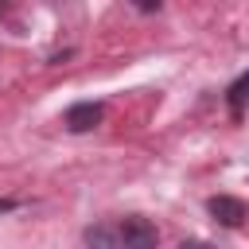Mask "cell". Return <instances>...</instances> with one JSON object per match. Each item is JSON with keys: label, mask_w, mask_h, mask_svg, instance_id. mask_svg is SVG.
<instances>
[{"label": "cell", "mask_w": 249, "mask_h": 249, "mask_svg": "<svg viewBox=\"0 0 249 249\" xmlns=\"http://www.w3.org/2000/svg\"><path fill=\"white\" fill-rule=\"evenodd\" d=\"M117 237H121V249H156L160 245V230L144 214H124L117 222Z\"/></svg>", "instance_id": "obj_1"}, {"label": "cell", "mask_w": 249, "mask_h": 249, "mask_svg": "<svg viewBox=\"0 0 249 249\" xmlns=\"http://www.w3.org/2000/svg\"><path fill=\"white\" fill-rule=\"evenodd\" d=\"M206 210H210L214 222L226 226V230H237V226L249 218V206H245L241 198H233V195H214V198H206Z\"/></svg>", "instance_id": "obj_2"}, {"label": "cell", "mask_w": 249, "mask_h": 249, "mask_svg": "<svg viewBox=\"0 0 249 249\" xmlns=\"http://www.w3.org/2000/svg\"><path fill=\"white\" fill-rule=\"evenodd\" d=\"M101 117H105V105H101V101H74V105L62 113V124H66L70 132H89V128L101 124Z\"/></svg>", "instance_id": "obj_3"}, {"label": "cell", "mask_w": 249, "mask_h": 249, "mask_svg": "<svg viewBox=\"0 0 249 249\" xmlns=\"http://www.w3.org/2000/svg\"><path fill=\"white\" fill-rule=\"evenodd\" d=\"M226 105H230V117H233V121L245 117V105H249V70H241V74L226 86Z\"/></svg>", "instance_id": "obj_4"}, {"label": "cell", "mask_w": 249, "mask_h": 249, "mask_svg": "<svg viewBox=\"0 0 249 249\" xmlns=\"http://www.w3.org/2000/svg\"><path fill=\"white\" fill-rule=\"evenodd\" d=\"M86 245L89 249H121V237H117V222H97V226H86Z\"/></svg>", "instance_id": "obj_5"}, {"label": "cell", "mask_w": 249, "mask_h": 249, "mask_svg": "<svg viewBox=\"0 0 249 249\" xmlns=\"http://www.w3.org/2000/svg\"><path fill=\"white\" fill-rule=\"evenodd\" d=\"M179 249H214V245H206V241H183Z\"/></svg>", "instance_id": "obj_6"}, {"label": "cell", "mask_w": 249, "mask_h": 249, "mask_svg": "<svg viewBox=\"0 0 249 249\" xmlns=\"http://www.w3.org/2000/svg\"><path fill=\"white\" fill-rule=\"evenodd\" d=\"M16 206H19L16 198H0V214H4V210H16Z\"/></svg>", "instance_id": "obj_7"}]
</instances>
